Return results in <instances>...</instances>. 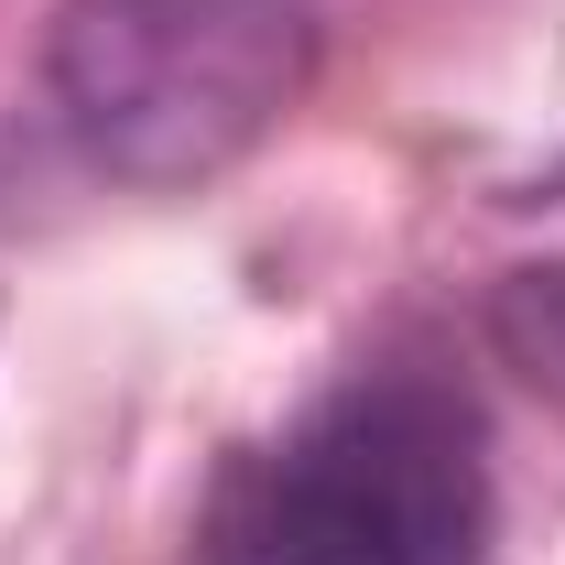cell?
Instances as JSON below:
<instances>
[{"label":"cell","mask_w":565,"mask_h":565,"mask_svg":"<svg viewBox=\"0 0 565 565\" xmlns=\"http://www.w3.org/2000/svg\"><path fill=\"white\" fill-rule=\"evenodd\" d=\"M479 414L414 370L327 392L207 500V565H479Z\"/></svg>","instance_id":"cell-1"},{"label":"cell","mask_w":565,"mask_h":565,"mask_svg":"<svg viewBox=\"0 0 565 565\" xmlns=\"http://www.w3.org/2000/svg\"><path fill=\"white\" fill-rule=\"evenodd\" d=\"M44 87L109 185L196 196L305 109L316 11L305 0H66L44 33Z\"/></svg>","instance_id":"cell-2"},{"label":"cell","mask_w":565,"mask_h":565,"mask_svg":"<svg viewBox=\"0 0 565 565\" xmlns=\"http://www.w3.org/2000/svg\"><path fill=\"white\" fill-rule=\"evenodd\" d=\"M490 349L565 414V262H533V273L490 282Z\"/></svg>","instance_id":"cell-3"}]
</instances>
